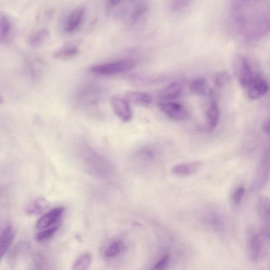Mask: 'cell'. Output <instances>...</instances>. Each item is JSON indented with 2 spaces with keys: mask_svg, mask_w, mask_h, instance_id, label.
<instances>
[{
  "mask_svg": "<svg viewBox=\"0 0 270 270\" xmlns=\"http://www.w3.org/2000/svg\"><path fill=\"white\" fill-rule=\"evenodd\" d=\"M136 66L134 61L125 59L95 65L92 66L90 70L93 73L98 76H114L131 71Z\"/></svg>",
  "mask_w": 270,
  "mask_h": 270,
  "instance_id": "1",
  "label": "cell"
},
{
  "mask_svg": "<svg viewBox=\"0 0 270 270\" xmlns=\"http://www.w3.org/2000/svg\"><path fill=\"white\" fill-rule=\"evenodd\" d=\"M85 162L87 170L93 176L106 178L113 172L112 164L98 154L92 152L88 153Z\"/></svg>",
  "mask_w": 270,
  "mask_h": 270,
  "instance_id": "2",
  "label": "cell"
},
{
  "mask_svg": "<svg viewBox=\"0 0 270 270\" xmlns=\"http://www.w3.org/2000/svg\"><path fill=\"white\" fill-rule=\"evenodd\" d=\"M158 107L164 114L174 120H184L188 117L187 110L179 103L164 101L159 103Z\"/></svg>",
  "mask_w": 270,
  "mask_h": 270,
  "instance_id": "5",
  "label": "cell"
},
{
  "mask_svg": "<svg viewBox=\"0 0 270 270\" xmlns=\"http://www.w3.org/2000/svg\"><path fill=\"white\" fill-rule=\"evenodd\" d=\"M34 263L37 269L46 268L47 262L45 259L40 255H38L35 258Z\"/></svg>",
  "mask_w": 270,
  "mask_h": 270,
  "instance_id": "33",
  "label": "cell"
},
{
  "mask_svg": "<svg viewBox=\"0 0 270 270\" xmlns=\"http://www.w3.org/2000/svg\"><path fill=\"white\" fill-rule=\"evenodd\" d=\"M123 0H109V4L111 5L116 6L121 3Z\"/></svg>",
  "mask_w": 270,
  "mask_h": 270,
  "instance_id": "35",
  "label": "cell"
},
{
  "mask_svg": "<svg viewBox=\"0 0 270 270\" xmlns=\"http://www.w3.org/2000/svg\"><path fill=\"white\" fill-rule=\"evenodd\" d=\"M183 89V83L175 81L163 88L159 93V98L163 101H172L178 99Z\"/></svg>",
  "mask_w": 270,
  "mask_h": 270,
  "instance_id": "13",
  "label": "cell"
},
{
  "mask_svg": "<svg viewBox=\"0 0 270 270\" xmlns=\"http://www.w3.org/2000/svg\"><path fill=\"white\" fill-rule=\"evenodd\" d=\"M246 249L248 257L253 263H257L262 255L263 241L259 232L249 228L246 232Z\"/></svg>",
  "mask_w": 270,
  "mask_h": 270,
  "instance_id": "4",
  "label": "cell"
},
{
  "mask_svg": "<svg viewBox=\"0 0 270 270\" xmlns=\"http://www.w3.org/2000/svg\"><path fill=\"white\" fill-rule=\"evenodd\" d=\"M163 79L162 77L140 75H134L131 77L132 81L134 83L137 85L145 86L158 83Z\"/></svg>",
  "mask_w": 270,
  "mask_h": 270,
  "instance_id": "25",
  "label": "cell"
},
{
  "mask_svg": "<svg viewBox=\"0 0 270 270\" xmlns=\"http://www.w3.org/2000/svg\"><path fill=\"white\" fill-rule=\"evenodd\" d=\"M15 237V231L11 225L7 226L3 230L0 238V253L3 259L6 255Z\"/></svg>",
  "mask_w": 270,
  "mask_h": 270,
  "instance_id": "15",
  "label": "cell"
},
{
  "mask_svg": "<svg viewBox=\"0 0 270 270\" xmlns=\"http://www.w3.org/2000/svg\"><path fill=\"white\" fill-rule=\"evenodd\" d=\"M236 70L241 85L243 87H248L255 78L248 60L244 58H240L237 63Z\"/></svg>",
  "mask_w": 270,
  "mask_h": 270,
  "instance_id": "9",
  "label": "cell"
},
{
  "mask_svg": "<svg viewBox=\"0 0 270 270\" xmlns=\"http://www.w3.org/2000/svg\"><path fill=\"white\" fill-rule=\"evenodd\" d=\"M127 100L136 105L147 107L152 103L151 95L146 92L130 91L126 93Z\"/></svg>",
  "mask_w": 270,
  "mask_h": 270,
  "instance_id": "19",
  "label": "cell"
},
{
  "mask_svg": "<svg viewBox=\"0 0 270 270\" xmlns=\"http://www.w3.org/2000/svg\"><path fill=\"white\" fill-rule=\"evenodd\" d=\"M50 36V32L46 29H42L31 34L27 39L28 44L33 47H38L44 43Z\"/></svg>",
  "mask_w": 270,
  "mask_h": 270,
  "instance_id": "20",
  "label": "cell"
},
{
  "mask_svg": "<svg viewBox=\"0 0 270 270\" xmlns=\"http://www.w3.org/2000/svg\"><path fill=\"white\" fill-rule=\"evenodd\" d=\"M86 8L79 7L72 10L66 20L64 29L67 33H75L84 23L86 15Z\"/></svg>",
  "mask_w": 270,
  "mask_h": 270,
  "instance_id": "7",
  "label": "cell"
},
{
  "mask_svg": "<svg viewBox=\"0 0 270 270\" xmlns=\"http://www.w3.org/2000/svg\"><path fill=\"white\" fill-rule=\"evenodd\" d=\"M264 130L268 134H270V119L267 120L264 125Z\"/></svg>",
  "mask_w": 270,
  "mask_h": 270,
  "instance_id": "34",
  "label": "cell"
},
{
  "mask_svg": "<svg viewBox=\"0 0 270 270\" xmlns=\"http://www.w3.org/2000/svg\"><path fill=\"white\" fill-rule=\"evenodd\" d=\"M59 229L58 226H55L49 228L42 230L36 235V240L39 243L49 241L57 233Z\"/></svg>",
  "mask_w": 270,
  "mask_h": 270,
  "instance_id": "26",
  "label": "cell"
},
{
  "mask_svg": "<svg viewBox=\"0 0 270 270\" xmlns=\"http://www.w3.org/2000/svg\"><path fill=\"white\" fill-rule=\"evenodd\" d=\"M112 106L115 115L124 122L130 121L133 117V111L129 102L124 99L114 97L112 99Z\"/></svg>",
  "mask_w": 270,
  "mask_h": 270,
  "instance_id": "8",
  "label": "cell"
},
{
  "mask_svg": "<svg viewBox=\"0 0 270 270\" xmlns=\"http://www.w3.org/2000/svg\"><path fill=\"white\" fill-rule=\"evenodd\" d=\"M269 85L264 79L258 77L248 87V95L251 100L259 99L268 91Z\"/></svg>",
  "mask_w": 270,
  "mask_h": 270,
  "instance_id": "12",
  "label": "cell"
},
{
  "mask_svg": "<svg viewBox=\"0 0 270 270\" xmlns=\"http://www.w3.org/2000/svg\"><path fill=\"white\" fill-rule=\"evenodd\" d=\"M207 82L203 78L194 79L189 85L190 91L198 96H204L207 92Z\"/></svg>",
  "mask_w": 270,
  "mask_h": 270,
  "instance_id": "22",
  "label": "cell"
},
{
  "mask_svg": "<svg viewBox=\"0 0 270 270\" xmlns=\"http://www.w3.org/2000/svg\"><path fill=\"white\" fill-rule=\"evenodd\" d=\"M92 256L89 252H85L79 256L74 261L72 269L73 270H86L90 266Z\"/></svg>",
  "mask_w": 270,
  "mask_h": 270,
  "instance_id": "23",
  "label": "cell"
},
{
  "mask_svg": "<svg viewBox=\"0 0 270 270\" xmlns=\"http://www.w3.org/2000/svg\"><path fill=\"white\" fill-rule=\"evenodd\" d=\"M270 178V149L264 153L255 172L251 184L253 192H259L266 184Z\"/></svg>",
  "mask_w": 270,
  "mask_h": 270,
  "instance_id": "3",
  "label": "cell"
},
{
  "mask_svg": "<svg viewBox=\"0 0 270 270\" xmlns=\"http://www.w3.org/2000/svg\"><path fill=\"white\" fill-rule=\"evenodd\" d=\"M259 232L263 241L270 244V223L265 224Z\"/></svg>",
  "mask_w": 270,
  "mask_h": 270,
  "instance_id": "32",
  "label": "cell"
},
{
  "mask_svg": "<svg viewBox=\"0 0 270 270\" xmlns=\"http://www.w3.org/2000/svg\"><path fill=\"white\" fill-rule=\"evenodd\" d=\"M202 166L203 164L201 162L181 163L173 166L171 169V173L175 177H189L198 173Z\"/></svg>",
  "mask_w": 270,
  "mask_h": 270,
  "instance_id": "11",
  "label": "cell"
},
{
  "mask_svg": "<svg viewBox=\"0 0 270 270\" xmlns=\"http://www.w3.org/2000/svg\"><path fill=\"white\" fill-rule=\"evenodd\" d=\"M205 224L214 232L223 233L226 229V219L223 214L217 210H211L203 218Z\"/></svg>",
  "mask_w": 270,
  "mask_h": 270,
  "instance_id": "6",
  "label": "cell"
},
{
  "mask_svg": "<svg viewBox=\"0 0 270 270\" xmlns=\"http://www.w3.org/2000/svg\"><path fill=\"white\" fill-rule=\"evenodd\" d=\"M246 188L242 185L237 186L233 190L230 201L234 206H239L242 202L246 194Z\"/></svg>",
  "mask_w": 270,
  "mask_h": 270,
  "instance_id": "27",
  "label": "cell"
},
{
  "mask_svg": "<svg viewBox=\"0 0 270 270\" xmlns=\"http://www.w3.org/2000/svg\"><path fill=\"white\" fill-rule=\"evenodd\" d=\"M206 115L207 119V130L209 132H212L216 128L220 116L218 105L213 99L210 101Z\"/></svg>",
  "mask_w": 270,
  "mask_h": 270,
  "instance_id": "14",
  "label": "cell"
},
{
  "mask_svg": "<svg viewBox=\"0 0 270 270\" xmlns=\"http://www.w3.org/2000/svg\"><path fill=\"white\" fill-rule=\"evenodd\" d=\"M125 244L120 239L111 242L105 248L104 252V258L108 260H112L120 256L124 252Z\"/></svg>",
  "mask_w": 270,
  "mask_h": 270,
  "instance_id": "18",
  "label": "cell"
},
{
  "mask_svg": "<svg viewBox=\"0 0 270 270\" xmlns=\"http://www.w3.org/2000/svg\"><path fill=\"white\" fill-rule=\"evenodd\" d=\"M230 76L226 72L217 73L214 78V83L218 87H223L230 82Z\"/></svg>",
  "mask_w": 270,
  "mask_h": 270,
  "instance_id": "29",
  "label": "cell"
},
{
  "mask_svg": "<svg viewBox=\"0 0 270 270\" xmlns=\"http://www.w3.org/2000/svg\"><path fill=\"white\" fill-rule=\"evenodd\" d=\"M64 212V208H56L42 215L37 221L36 228L38 230H42L55 226L62 216Z\"/></svg>",
  "mask_w": 270,
  "mask_h": 270,
  "instance_id": "10",
  "label": "cell"
},
{
  "mask_svg": "<svg viewBox=\"0 0 270 270\" xmlns=\"http://www.w3.org/2000/svg\"><path fill=\"white\" fill-rule=\"evenodd\" d=\"M170 257L168 254H165L163 256L159 259L153 266L152 269H165L169 266Z\"/></svg>",
  "mask_w": 270,
  "mask_h": 270,
  "instance_id": "30",
  "label": "cell"
},
{
  "mask_svg": "<svg viewBox=\"0 0 270 270\" xmlns=\"http://www.w3.org/2000/svg\"><path fill=\"white\" fill-rule=\"evenodd\" d=\"M12 24L10 19L4 15L2 16L0 21V40L2 42L7 41L11 34Z\"/></svg>",
  "mask_w": 270,
  "mask_h": 270,
  "instance_id": "24",
  "label": "cell"
},
{
  "mask_svg": "<svg viewBox=\"0 0 270 270\" xmlns=\"http://www.w3.org/2000/svg\"><path fill=\"white\" fill-rule=\"evenodd\" d=\"M191 0H171L170 8L173 11H180L189 5Z\"/></svg>",
  "mask_w": 270,
  "mask_h": 270,
  "instance_id": "31",
  "label": "cell"
},
{
  "mask_svg": "<svg viewBox=\"0 0 270 270\" xmlns=\"http://www.w3.org/2000/svg\"><path fill=\"white\" fill-rule=\"evenodd\" d=\"M79 50L73 45L65 46L56 51L54 58L60 60H68L75 58L78 54Z\"/></svg>",
  "mask_w": 270,
  "mask_h": 270,
  "instance_id": "21",
  "label": "cell"
},
{
  "mask_svg": "<svg viewBox=\"0 0 270 270\" xmlns=\"http://www.w3.org/2000/svg\"><path fill=\"white\" fill-rule=\"evenodd\" d=\"M147 10L148 7L145 4H140L137 5L131 14L132 22L134 23L137 21L146 12Z\"/></svg>",
  "mask_w": 270,
  "mask_h": 270,
  "instance_id": "28",
  "label": "cell"
},
{
  "mask_svg": "<svg viewBox=\"0 0 270 270\" xmlns=\"http://www.w3.org/2000/svg\"><path fill=\"white\" fill-rule=\"evenodd\" d=\"M256 210L260 219L265 224L270 223V198L267 196L260 197L256 203Z\"/></svg>",
  "mask_w": 270,
  "mask_h": 270,
  "instance_id": "16",
  "label": "cell"
},
{
  "mask_svg": "<svg viewBox=\"0 0 270 270\" xmlns=\"http://www.w3.org/2000/svg\"><path fill=\"white\" fill-rule=\"evenodd\" d=\"M50 205L48 201L43 197H39L31 201L27 206L26 213L30 216L37 215L45 211Z\"/></svg>",
  "mask_w": 270,
  "mask_h": 270,
  "instance_id": "17",
  "label": "cell"
}]
</instances>
